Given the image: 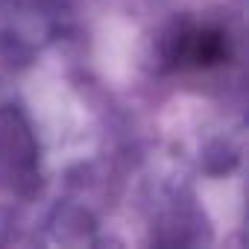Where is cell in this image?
<instances>
[{"mask_svg":"<svg viewBox=\"0 0 249 249\" xmlns=\"http://www.w3.org/2000/svg\"><path fill=\"white\" fill-rule=\"evenodd\" d=\"M231 56L229 36L220 27L191 24L182 27L167 44V62L179 71H211L226 65Z\"/></svg>","mask_w":249,"mask_h":249,"instance_id":"6da1fadb","label":"cell"}]
</instances>
